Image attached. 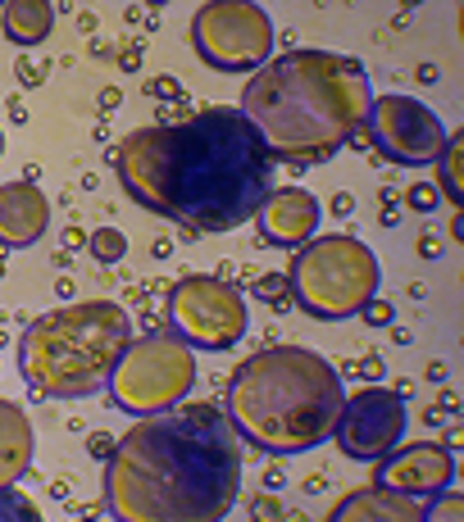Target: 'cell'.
Listing matches in <instances>:
<instances>
[{
	"mask_svg": "<svg viewBox=\"0 0 464 522\" xmlns=\"http://www.w3.org/2000/svg\"><path fill=\"white\" fill-rule=\"evenodd\" d=\"M114 173L142 209L191 237H223L259 213L278 160L232 105H210L182 123H151L114 145Z\"/></svg>",
	"mask_w": 464,
	"mask_h": 522,
	"instance_id": "cell-1",
	"label": "cell"
},
{
	"mask_svg": "<svg viewBox=\"0 0 464 522\" xmlns=\"http://www.w3.org/2000/svg\"><path fill=\"white\" fill-rule=\"evenodd\" d=\"M246 450L210 400L137 418L105 459L114 522H223L241 495Z\"/></svg>",
	"mask_w": 464,
	"mask_h": 522,
	"instance_id": "cell-2",
	"label": "cell"
},
{
	"mask_svg": "<svg viewBox=\"0 0 464 522\" xmlns=\"http://www.w3.org/2000/svg\"><path fill=\"white\" fill-rule=\"evenodd\" d=\"M373 105L364 64L337 50H287L250 73L241 87V114L269 145V155L310 169L364 127Z\"/></svg>",
	"mask_w": 464,
	"mask_h": 522,
	"instance_id": "cell-3",
	"label": "cell"
},
{
	"mask_svg": "<svg viewBox=\"0 0 464 522\" xmlns=\"http://www.w3.org/2000/svg\"><path fill=\"white\" fill-rule=\"evenodd\" d=\"M342 372L305 345H269L250 354L228 382V422L269 455H305L333 436L342 413Z\"/></svg>",
	"mask_w": 464,
	"mask_h": 522,
	"instance_id": "cell-4",
	"label": "cell"
},
{
	"mask_svg": "<svg viewBox=\"0 0 464 522\" xmlns=\"http://www.w3.org/2000/svg\"><path fill=\"white\" fill-rule=\"evenodd\" d=\"M132 345V318L114 300H74L41 314L19 341L23 382L46 400H78L109 382Z\"/></svg>",
	"mask_w": 464,
	"mask_h": 522,
	"instance_id": "cell-5",
	"label": "cell"
},
{
	"mask_svg": "<svg viewBox=\"0 0 464 522\" xmlns=\"http://www.w3.org/2000/svg\"><path fill=\"white\" fill-rule=\"evenodd\" d=\"M378 282H382L378 255L351 232L314 237L310 246L296 250V259L287 268L292 300L310 318H323V323H342V318L360 314L378 295Z\"/></svg>",
	"mask_w": 464,
	"mask_h": 522,
	"instance_id": "cell-6",
	"label": "cell"
},
{
	"mask_svg": "<svg viewBox=\"0 0 464 522\" xmlns=\"http://www.w3.org/2000/svg\"><path fill=\"white\" fill-rule=\"evenodd\" d=\"M105 387L118 400V409H127V413H142V418L169 413L196 387V350L187 341H178L169 327L137 336L118 354Z\"/></svg>",
	"mask_w": 464,
	"mask_h": 522,
	"instance_id": "cell-7",
	"label": "cell"
},
{
	"mask_svg": "<svg viewBox=\"0 0 464 522\" xmlns=\"http://www.w3.org/2000/svg\"><path fill=\"white\" fill-rule=\"evenodd\" d=\"M191 46L219 73H255L274 59V23L250 0H210L191 14Z\"/></svg>",
	"mask_w": 464,
	"mask_h": 522,
	"instance_id": "cell-8",
	"label": "cell"
},
{
	"mask_svg": "<svg viewBox=\"0 0 464 522\" xmlns=\"http://www.w3.org/2000/svg\"><path fill=\"white\" fill-rule=\"evenodd\" d=\"M246 295L223 277L191 273L169 291V332L191 350H232L246 336Z\"/></svg>",
	"mask_w": 464,
	"mask_h": 522,
	"instance_id": "cell-9",
	"label": "cell"
},
{
	"mask_svg": "<svg viewBox=\"0 0 464 522\" xmlns=\"http://www.w3.org/2000/svg\"><path fill=\"white\" fill-rule=\"evenodd\" d=\"M364 132L369 141L378 145V155L401 164V169H424V164H437L442 145H446V123L415 96H378L369 105V118H364Z\"/></svg>",
	"mask_w": 464,
	"mask_h": 522,
	"instance_id": "cell-10",
	"label": "cell"
},
{
	"mask_svg": "<svg viewBox=\"0 0 464 522\" xmlns=\"http://www.w3.org/2000/svg\"><path fill=\"white\" fill-rule=\"evenodd\" d=\"M406 400L387 391V387H364L351 400H342V413L333 422V440L346 459L360 464H378L382 455H391L406 436Z\"/></svg>",
	"mask_w": 464,
	"mask_h": 522,
	"instance_id": "cell-11",
	"label": "cell"
},
{
	"mask_svg": "<svg viewBox=\"0 0 464 522\" xmlns=\"http://www.w3.org/2000/svg\"><path fill=\"white\" fill-rule=\"evenodd\" d=\"M451 482H455L451 445H442V440H410V445H396L391 455L378 459L369 486L410 495V500H433V495L451 491Z\"/></svg>",
	"mask_w": 464,
	"mask_h": 522,
	"instance_id": "cell-12",
	"label": "cell"
},
{
	"mask_svg": "<svg viewBox=\"0 0 464 522\" xmlns=\"http://www.w3.org/2000/svg\"><path fill=\"white\" fill-rule=\"evenodd\" d=\"M319 200L305 187H274L269 200L259 204V228L269 246H310L319 232Z\"/></svg>",
	"mask_w": 464,
	"mask_h": 522,
	"instance_id": "cell-13",
	"label": "cell"
},
{
	"mask_svg": "<svg viewBox=\"0 0 464 522\" xmlns=\"http://www.w3.org/2000/svg\"><path fill=\"white\" fill-rule=\"evenodd\" d=\"M50 228V200L41 196L37 182H0V246L23 250L37 246Z\"/></svg>",
	"mask_w": 464,
	"mask_h": 522,
	"instance_id": "cell-14",
	"label": "cell"
},
{
	"mask_svg": "<svg viewBox=\"0 0 464 522\" xmlns=\"http://www.w3.org/2000/svg\"><path fill=\"white\" fill-rule=\"evenodd\" d=\"M328 522H424V500L396 495L382 486H360L333 504Z\"/></svg>",
	"mask_w": 464,
	"mask_h": 522,
	"instance_id": "cell-15",
	"label": "cell"
},
{
	"mask_svg": "<svg viewBox=\"0 0 464 522\" xmlns=\"http://www.w3.org/2000/svg\"><path fill=\"white\" fill-rule=\"evenodd\" d=\"M32 468V422L14 400H0V486L23 482Z\"/></svg>",
	"mask_w": 464,
	"mask_h": 522,
	"instance_id": "cell-16",
	"label": "cell"
},
{
	"mask_svg": "<svg viewBox=\"0 0 464 522\" xmlns=\"http://www.w3.org/2000/svg\"><path fill=\"white\" fill-rule=\"evenodd\" d=\"M0 28L14 46H41L55 28V5L50 0H10L0 10Z\"/></svg>",
	"mask_w": 464,
	"mask_h": 522,
	"instance_id": "cell-17",
	"label": "cell"
},
{
	"mask_svg": "<svg viewBox=\"0 0 464 522\" xmlns=\"http://www.w3.org/2000/svg\"><path fill=\"white\" fill-rule=\"evenodd\" d=\"M460 160H464V136H446L442 155H437V196L451 200L455 209L464 204V173H460Z\"/></svg>",
	"mask_w": 464,
	"mask_h": 522,
	"instance_id": "cell-18",
	"label": "cell"
},
{
	"mask_svg": "<svg viewBox=\"0 0 464 522\" xmlns=\"http://www.w3.org/2000/svg\"><path fill=\"white\" fill-rule=\"evenodd\" d=\"M87 250H92L96 264H118V259L127 255V237H123L118 228H96V232L87 237Z\"/></svg>",
	"mask_w": 464,
	"mask_h": 522,
	"instance_id": "cell-19",
	"label": "cell"
},
{
	"mask_svg": "<svg viewBox=\"0 0 464 522\" xmlns=\"http://www.w3.org/2000/svg\"><path fill=\"white\" fill-rule=\"evenodd\" d=\"M0 522H41V509L19 486H0Z\"/></svg>",
	"mask_w": 464,
	"mask_h": 522,
	"instance_id": "cell-20",
	"label": "cell"
},
{
	"mask_svg": "<svg viewBox=\"0 0 464 522\" xmlns=\"http://www.w3.org/2000/svg\"><path fill=\"white\" fill-rule=\"evenodd\" d=\"M424 522H464V495H460V491L433 495L428 509H424Z\"/></svg>",
	"mask_w": 464,
	"mask_h": 522,
	"instance_id": "cell-21",
	"label": "cell"
},
{
	"mask_svg": "<svg viewBox=\"0 0 464 522\" xmlns=\"http://www.w3.org/2000/svg\"><path fill=\"white\" fill-rule=\"evenodd\" d=\"M255 295H259V300H269L274 309H287L292 286H287V277H283V273H264V277H255Z\"/></svg>",
	"mask_w": 464,
	"mask_h": 522,
	"instance_id": "cell-22",
	"label": "cell"
},
{
	"mask_svg": "<svg viewBox=\"0 0 464 522\" xmlns=\"http://www.w3.org/2000/svg\"><path fill=\"white\" fill-rule=\"evenodd\" d=\"M406 204H410L415 213H433V209L442 204V196H437V187H433V182H415V187L406 191Z\"/></svg>",
	"mask_w": 464,
	"mask_h": 522,
	"instance_id": "cell-23",
	"label": "cell"
},
{
	"mask_svg": "<svg viewBox=\"0 0 464 522\" xmlns=\"http://www.w3.org/2000/svg\"><path fill=\"white\" fill-rule=\"evenodd\" d=\"M360 314H364V323H369V327H387V323L396 318V309H391L387 300H369Z\"/></svg>",
	"mask_w": 464,
	"mask_h": 522,
	"instance_id": "cell-24",
	"label": "cell"
},
{
	"mask_svg": "<svg viewBox=\"0 0 464 522\" xmlns=\"http://www.w3.org/2000/svg\"><path fill=\"white\" fill-rule=\"evenodd\" d=\"M109 450H114V440H109L105 431L87 436V455H92V459H109Z\"/></svg>",
	"mask_w": 464,
	"mask_h": 522,
	"instance_id": "cell-25",
	"label": "cell"
},
{
	"mask_svg": "<svg viewBox=\"0 0 464 522\" xmlns=\"http://www.w3.org/2000/svg\"><path fill=\"white\" fill-rule=\"evenodd\" d=\"M151 91H155V96H164V91H169V96H178V83H173V78H155V83H151Z\"/></svg>",
	"mask_w": 464,
	"mask_h": 522,
	"instance_id": "cell-26",
	"label": "cell"
},
{
	"mask_svg": "<svg viewBox=\"0 0 464 522\" xmlns=\"http://www.w3.org/2000/svg\"><path fill=\"white\" fill-rule=\"evenodd\" d=\"M446 232H451V237H455V241H460V237H464V213H460V209H455V218H451V228H446Z\"/></svg>",
	"mask_w": 464,
	"mask_h": 522,
	"instance_id": "cell-27",
	"label": "cell"
},
{
	"mask_svg": "<svg viewBox=\"0 0 464 522\" xmlns=\"http://www.w3.org/2000/svg\"><path fill=\"white\" fill-rule=\"evenodd\" d=\"M0 155H5V132H0Z\"/></svg>",
	"mask_w": 464,
	"mask_h": 522,
	"instance_id": "cell-28",
	"label": "cell"
},
{
	"mask_svg": "<svg viewBox=\"0 0 464 522\" xmlns=\"http://www.w3.org/2000/svg\"><path fill=\"white\" fill-rule=\"evenodd\" d=\"M87 522H92V518H87Z\"/></svg>",
	"mask_w": 464,
	"mask_h": 522,
	"instance_id": "cell-29",
	"label": "cell"
}]
</instances>
